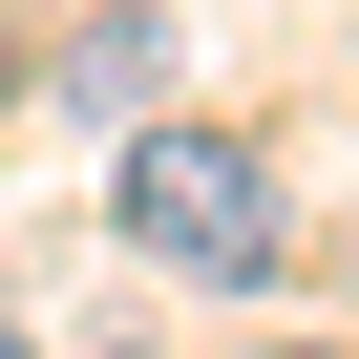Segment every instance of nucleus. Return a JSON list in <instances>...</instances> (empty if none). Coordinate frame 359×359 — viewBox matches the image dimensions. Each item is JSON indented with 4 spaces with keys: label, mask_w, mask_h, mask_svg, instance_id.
<instances>
[{
    "label": "nucleus",
    "mask_w": 359,
    "mask_h": 359,
    "mask_svg": "<svg viewBox=\"0 0 359 359\" xmlns=\"http://www.w3.org/2000/svg\"><path fill=\"white\" fill-rule=\"evenodd\" d=\"M85 359H148V338H85Z\"/></svg>",
    "instance_id": "obj_3"
},
{
    "label": "nucleus",
    "mask_w": 359,
    "mask_h": 359,
    "mask_svg": "<svg viewBox=\"0 0 359 359\" xmlns=\"http://www.w3.org/2000/svg\"><path fill=\"white\" fill-rule=\"evenodd\" d=\"M148 64H169V43H148V22H85V43H64V106H127V85H148Z\"/></svg>",
    "instance_id": "obj_2"
},
{
    "label": "nucleus",
    "mask_w": 359,
    "mask_h": 359,
    "mask_svg": "<svg viewBox=\"0 0 359 359\" xmlns=\"http://www.w3.org/2000/svg\"><path fill=\"white\" fill-rule=\"evenodd\" d=\"M106 212H127V254H148V275H191V296H254V275H275V233H296L275 148H254V127H212V106H148Z\"/></svg>",
    "instance_id": "obj_1"
},
{
    "label": "nucleus",
    "mask_w": 359,
    "mask_h": 359,
    "mask_svg": "<svg viewBox=\"0 0 359 359\" xmlns=\"http://www.w3.org/2000/svg\"><path fill=\"white\" fill-rule=\"evenodd\" d=\"M0 359H22V317H0Z\"/></svg>",
    "instance_id": "obj_4"
}]
</instances>
